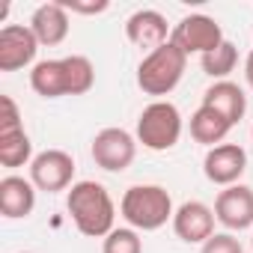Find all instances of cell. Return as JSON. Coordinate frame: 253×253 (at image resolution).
I'll use <instances>...</instances> for the list:
<instances>
[{"label":"cell","mask_w":253,"mask_h":253,"mask_svg":"<svg viewBox=\"0 0 253 253\" xmlns=\"http://www.w3.org/2000/svg\"><path fill=\"white\" fill-rule=\"evenodd\" d=\"M66 209L78 232L86 238H107L116 229V206L101 182H75L66 194Z\"/></svg>","instance_id":"6da1fadb"},{"label":"cell","mask_w":253,"mask_h":253,"mask_svg":"<svg viewBox=\"0 0 253 253\" xmlns=\"http://www.w3.org/2000/svg\"><path fill=\"white\" fill-rule=\"evenodd\" d=\"M95 84V69L86 57L72 54L63 60H42L30 72V86L42 98H63V95H84Z\"/></svg>","instance_id":"7a4b0ae2"},{"label":"cell","mask_w":253,"mask_h":253,"mask_svg":"<svg viewBox=\"0 0 253 253\" xmlns=\"http://www.w3.org/2000/svg\"><path fill=\"white\" fill-rule=\"evenodd\" d=\"M119 211L128 220L131 229H140V232L161 229L176 214L173 200H170L167 188H161V185H131L119 200Z\"/></svg>","instance_id":"3957f363"},{"label":"cell","mask_w":253,"mask_h":253,"mask_svg":"<svg viewBox=\"0 0 253 253\" xmlns=\"http://www.w3.org/2000/svg\"><path fill=\"white\" fill-rule=\"evenodd\" d=\"M185 66H188V54L182 48H176L173 42L149 51L140 66H137V86L146 92V95H170L182 75H185Z\"/></svg>","instance_id":"277c9868"},{"label":"cell","mask_w":253,"mask_h":253,"mask_svg":"<svg viewBox=\"0 0 253 253\" xmlns=\"http://www.w3.org/2000/svg\"><path fill=\"white\" fill-rule=\"evenodd\" d=\"M182 137V113L173 101H152L137 119V143L152 152H167Z\"/></svg>","instance_id":"5b68a950"},{"label":"cell","mask_w":253,"mask_h":253,"mask_svg":"<svg viewBox=\"0 0 253 253\" xmlns=\"http://www.w3.org/2000/svg\"><path fill=\"white\" fill-rule=\"evenodd\" d=\"M170 42H173L176 48H182L188 57H191V54H200V57H203V54L214 51L217 45H223V30H220V24H217L211 15L194 12V15H185V18L173 27Z\"/></svg>","instance_id":"8992f818"},{"label":"cell","mask_w":253,"mask_h":253,"mask_svg":"<svg viewBox=\"0 0 253 253\" xmlns=\"http://www.w3.org/2000/svg\"><path fill=\"white\" fill-rule=\"evenodd\" d=\"M92 161L107 170V173H122L134 164V155H137V140L125 131V128H101L95 137H92Z\"/></svg>","instance_id":"52a82bcc"},{"label":"cell","mask_w":253,"mask_h":253,"mask_svg":"<svg viewBox=\"0 0 253 253\" xmlns=\"http://www.w3.org/2000/svg\"><path fill=\"white\" fill-rule=\"evenodd\" d=\"M72 179H75V158L63 149H45L30 161V182L36 185V191L60 194L72 188Z\"/></svg>","instance_id":"ba28073f"},{"label":"cell","mask_w":253,"mask_h":253,"mask_svg":"<svg viewBox=\"0 0 253 253\" xmlns=\"http://www.w3.org/2000/svg\"><path fill=\"white\" fill-rule=\"evenodd\" d=\"M39 39L30 24H6L0 30V72H18L36 60Z\"/></svg>","instance_id":"9c48e42d"},{"label":"cell","mask_w":253,"mask_h":253,"mask_svg":"<svg viewBox=\"0 0 253 253\" xmlns=\"http://www.w3.org/2000/svg\"><path fill=\"white\" fill-rule=\"evenodd\" d=\"M244 170H247V152L238 143H220V146L209 149L206 158H203L206 179L211 185H220V188L238 185V179L244 176Z\"/></svg>","instance_id":"30bf717a"},{"label":"cell","mask_w":253,"mask_h":253,"mask_svg":"<svg viewBox=\"0 0 253 253\" xmlns=\"http://www.w3.org/2000/svg\"><path fill=\"white\" fill-rule=\"evenodd\" d=\"M214 217L229 229H253V188L247 185H229L214 200Z\"/></svg>","instance_id":"8fae6325"},{"label":"cell","mask_w":253,"mask_h":253,"mask_svg":"<svg viewBox=\"0 0 253 253\" xmlns=\"http://www.w3.org/2000/svg\"><path fill=\"white\" fill-rule=\"evenodd\" d=\"M214 209H209L200 200H188L173 214V232L185 244H206L214 235Z\"/></svg>","instance_id":"7c38bea8"},{"label":"cell","mask_w":253,"mask_h":253,"mask_svg":"<svg viewBox=\"0 0 253 253\" xmlns=\"http://www.w3.org/2000/svg\"><path fill=\"white\" fill-rule=\"evenodd\" d=\"M170 24L167 18L158 12V9H137L134 15H128V21H125V36H128L131 45L137 48H161L170 42Z\"/></svg>","instance_id":"4fadbf2b"},{"label":"cell","mask_w":253,"mask_h":253,"mask_svg":"<svg viewBox=\"0 0 253 253\" xmlns=\"http://www.w3.org/2000/svg\"><path fill=\"white\" fill-rule=\"evenodd\" d=\"M30 30L33 36L39 39V45H60L66 36H69V12L60 0H51V3H42L36 6L33 18H30Z\"/></svg>","instance_id":"5bb4252c"},{"label":"cell","mask_w":253,"mask_h":253,"mask_svg":"<svg viewBox=\"0 0 253 253\" xmlns=\"http://www.w3.org/2000/svg\"><path fill=\"white\" fill-rule=\"evenodd\" d=\"M36 209V185L24 176H3L0 179V211L9 220L27 217Z\"/></svg>","instance_id":"9a60e30c"},{"label":"cell","mask_w":253,"mask_h":253,"mask_svg":"<svg viewBox=\"0 0 253 253\" xmlns=\"http://www.w3.org/2000/svg\"><path fill=\"white\" fill-rule=\"evenodd\" d=\"M203 104H209V107H214L220 116H226L229 125H238V119L247 113V95H244V89H241L238 84H232V81H214V84L206 89Z\"/></svg>","instance_id":"2e32d148"},{"label":"cell","mask_w":253,"mask_h":253,"mask_svg":"<svg viewBox=\"0 0 253 253\" xmlns=\"http://www.w3.org/2000/svg\"><path fill=\"white\" fill-rule=\"evenodd\" d=\"M229 119L226 116H220L214 107H209V104H200L194 113H191V137L197 140V143H203V146H209V149H214V146H220L223 143V137L229 134Z\"/></svg>","instance_id":"e0dca14e"},{"label":"cell","mask_w":253,"mask_h":253,"mask_svg":"<svg viewBox=\"0 0 253 253\" xmlns=\"http://www.w3.org/2000/svg\"><path fill=\"white\" fill-rule=\"evenodd\" d=\"M33 143L27 137L24 128H15V131H0V164L15 170V167H24L27 161H33Z\"/></svg>","instance_id":"ac0fdd59"},{"label":"cell","mask_w":253,"mask_h":253,"mask_svg":"<svg viewBox=\"0 0 253 253\" xmlns=\"http://www.w3.org/2000/svg\"><path fill=\"white\" fill-rule=\"evenodd\" d=\"M235 63H238V48L229 39H223V45H217L214 51H209V54L200 57L203 72L209 78H214V81H226V75L235 69Z\"/></svg>","instance_id":"d6986e66"},{"label":"cell","mask_w":253,"mask_h":253,"mask_svg":"<svg viewBox=\"0 0 253 253\" xmlns=\"http://www.w3.org/2000/svg\"><path fill=\"white\" fill-rule=\"evenodd\" d=\"M101 253H143V238L131 226H119L104 238Z\"/></svg>","instance_id":"ffe728a7"},{"label":"cell","mask_w":253,"mask_h":253,"mask_svg":"<svg viewBox=\"0 0 253 253\" xmlns=\"http://www.w3.org/2000/svg\"><path fill=\"white\" fill-rule=\"evenodd\" d=\"M200 253H244V247H241V241H238L232 232H214V235L203 244Z\"/></svg>","instance_id":"44dd1931"},{"label":"cell","mask_w":253,"mask_h":253,"mask_svg":"<svg viewBox=\"0 0 253 253\" xmlns=\"http://www.w3.org/2000/svg\"><path fill=\"white\" fill-rule=\"evenodd\" d=\"M15 128H24L18 104L9 95H0V131H15Z\"/></svg>","instance_id":"7402d4cb"},{"label":"cell","mask_w":253,"mask_h":253,"mask_svg":"<svg viewBox=\"0 0 253 253\" xmlns=\"http://www.w3.org/2000/svg\"><path fill=\"white\" fill-rule=\"evenodd\" d=\"M60 3L66 6V12H81V15H98V12H104L110 6L107 0H92V3H81V0H60Z\"/></svg>","instance_id":"603a6c76"},{"label":"cell","mask_w":253,"mask_h":253,"mask_svg":"<svg viewBox=\"0 0 253 253\" xmlns=\"http://www.w3.org/2000/svg\"><path fill=\"white\" fill-rule=\"evenodd\" d=\"M244 75H247V84H250V89H253V51H250V57H247V63H244Z\"/></svg>","instance_id":"cb8c5ba5"},{"label":"cell","mask_w":253,"mask_h":253,"mask_svg":"<svg viewBox=\"0 0 253 253\" xmlns=\"http://www.w3.org/2000/svg\"><path fill=\"white\" fill-rule=\"evenodd\" d=\"M18 253H30V250H18Z\"/></svg>","instance_id":"d4e9b609"},{"label":"cell","mask_w":253,"mask_h":253,"mask_svg":"<svg viewBox=\"0 0 253 253\" xmlns=\"http://www.w3.org/2000/svg\"><path fill=\"white\" fill-rule=\"evenodd\" d=\"M250 244H253V238H250Z\"/></svg>","instance_id":"484cf974"}]
</instances>
